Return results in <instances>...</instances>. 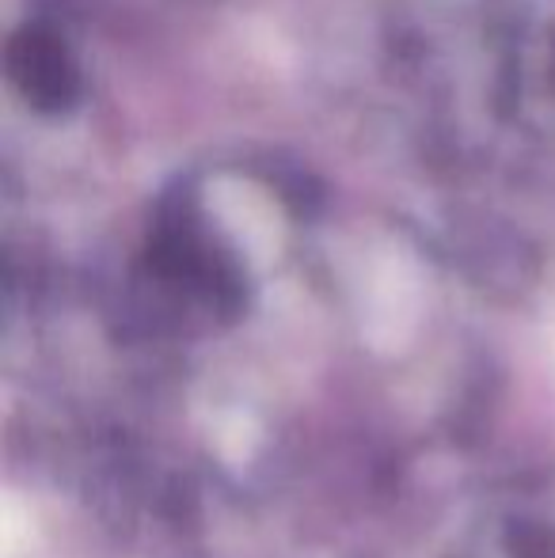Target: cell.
I'll use <instances>...</instances> for the list:
<instances>
[{
	"label": "cell",
	"instance_id": "1",
	"mask_svg": "<svg viewBox=\"0 0 555 558\" xmlns=\"http://www.w3.org/2000/svg\"><path fill=\"white\" fill-rule=\"evenodd\" d=\"M4 76L20 104L43 118H61L81 104L84 76L69 38L43 20H27L4 43Z\"/></svg>",
	"mask_w": 555,
	"mask_h": 558
},
{
	"label": "cell",
	"instance_id": "2",
	"mask_svg": "<svg viewBox=\"0 0 555 558\" xmlns=\"http://www.w3.org/2000/svg\"><path fill=\"white\" fill-rule=\"evenodd\" d=\"M548 76H552V92H555V31H552V58H548Z\"/></svg>",
	"mask_w": 555,
	"mask_h": 558
}]
</instances>
